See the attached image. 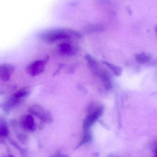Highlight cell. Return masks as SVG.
Segmentation results:
<instances>
[{
  "label": "cell",
  "mask_w": 157,
  "mask_h": 157,
  "mask_svg": "<svg viewBox=\"0 0 157 157\" xmlns=\"http://www.w3.org/2000/svg\"><path fill=\"white\" fill-rule=\"evenodd\" d=\"M30 90L27 88H22L12 93L0 103V108L4 112L8 113L21 103L29 95Z\"/></svg>",
  "instance_id": "obj_1"
},
{
  "label": "cell",
  "mask_w": 157,
  "mask_h": 157,
  "mask_svg": "<svg viewBox=\"0 0 157 157\" xmlns=\"http://www.w3.org/2000/svg\"><path fill=\"white\" fill-rule=\"evenodd\" d=\"M80 37V34L76 31L63 29H51L44 32L40 36L42 40L48 42H54L72 38H78Z\"/></svg>",
  "instance_id": "obj_2"
},
{
  "label": "cell",
  "mask_w": 157,
  "mask_h": 157,
  "mask_svg": "<svg viewBox=\"0 0 157 157\" xmlns=\"http://www.w3.org/2000/svg\"><path fill=\"white\" fill-rule=\"evenodd\" d=\"M30 114L36 116L44 122L52 121V118L49 112L39 104H33L29 108Z\"/></svg>",
  "instance_id": "obj_3"
},
{
  "label": "cell",
  "mask_w": 157,
  "mask_h": 157,
  "mask_svg": "<svg viewBox=\"0 0 157 157\" xmlns=\"http://www.w3.org/2000/svg\"><path fill=\"white\" fill-rule=\"evenodd\" d=\"M103 111L104 108L102 106H99L86 117L84 120L83 125L84 131H88L89 128L101 116L103 113Z\"/></svg>",
  "instance_id": "obj_4"
},
{
  "label": "cell",
  "mask_w": 157,
  "mask_h": 157,
  "mask_svg": "<svg viewBox=\"0 0 157 157\" xmlns=\"http://www.w3.org/2000/svg\"><path fill=\"white\" fill-rule=\"evenodd\" d=\"M46 63L47 61L43 60L34 61L26 67L27 73L32 76L40 75L45 70Z\"/></svg>",
  "instance_id": "obj_5"
},
{
  "label": "cell",
  "mask_w": 157,
  "mask_h": 157,
  "mask_svg": "<svg viewBox=\"0 0 157 157\" xmlns=\"http://www.w3.org/2000/svg\"><path fill=\"white\" fill-rule=\"evenodd\" d=\"M15 71V67L9 63L0 64V80L4 82H8L12 77Z\"/></svg>",
  "instance_id": "obj_6"
},
{
  "label": "cell",
  "mask_w": 157,
  "mask_h": 157,
  "mask_svg": "<svg viewBox=\"0 0 157 157\" xmlns=\"http://www.w3.org/2000/svg\"><path fill=\"white\" fill-rule=\"evenodd\" d=\"M20 124L21 127L27 131H33L36 128L34 118L30 114H25L21 116L20 119Z\"/></svg>",
  "instance_id": "obj_7"
},
{
  "label": "cell",
  "mask_w": 157,
  "mask_h": 157,
  "mask_svg": "<svg viewBox=\"0 0 157 157\" xmlns=\"http://www.w3.org/2000/svg\"><path fill=\"white\" fill-rule=\"evenodd\" d=\"M59 51L63 56H72L75 53V49L69 43H63L59 46Z\"/></svg>",
  "instance_id": "obj_8"
},
{
  "label": "cell",
  "mask_w": 157,
  "mask_h": 157,
  "mask_svg": "<svg viewBox=\"0 0 157 157\" xmlns=\"http://www.w3.org/2000/svg\"><path fill=\"white\" fill-rule=\"evenodd\" d=\"M98 75H99L104 87L107 90H109L112 88L111 79L109 74L105 70H101Z\"/></svg>",
  "instance_id": "obj_9"
},
{
  "label": "cell",
  "mask_w": 157,
  "mask_h": 157,
  "mask_svg": "<svg viewBox=\"0 0 157 157\" xmlns=\"http://www.w3.org/2000/svg\"><path fill=\"white\" fill-rule=\"evenodd\" d=\"M86 59L90 68L91 69L92 71L95 75H98L100 69H99L98 64L96 60L92 56L89 55H87L86 56Z\"/></svg>",
  "instance_id": "obj_10"
},
{
  "label": "cell",
  "mask_w": 157,
  "mask_h": 157,
  "mask_svg": "<svg viewBox=\"0 0 157 157\" xmlns=\"http://www.w3.org/2000/svg\"><path fill=\"white\" fill-rule=\"evenodd\" d=\"M103 63L105 65L109 67V69L112 71L113 73L115 75L117 76H119L121 75L122 72L121 69L119 66H116L114 64H112V63H110L108 62L103 61Z\"/></svg>",
  "instance_id": "obj_11"
},
{
  "label": "cell",
  "mask_w": 157,
  "mask_h": 157,
  "mask_svg": "<svg viewBox=\"0 0 157 157\" xmlns=\"http://www.w3.org/2000/svg\"><path fill=\"white\" fill-rule=\"evenodd\" d=\"M91 140H92V135H91V134L88 131H86V132H85V134H84V136L82 138V140L79 143V144L78 145L77 147H79L85 144L89 143Z\"/></svg>",
  "instance_id": "obj_12"
},
{
  "label": "cell",
  "mask_w": 157,
  "mask_h": 157,
  "mask_svg": "<svg viewBox=\"0 0 157 157\" xmlns=\"http://www.w3.org/2000/svg\"><path fill=\"white\" fill-rule=\"evenodd\" d=\"M136 59L140 63H145L149 59V58L144 54H138L136 56Z\"/></svg>",
  "instance_id": "obj_13"
},
{
  "label": "cell",
  "mask_w": 157,
  "mask_h": 157,
  "mask_svg": "<svg viewBox=\"0 0 157 157\" xmlns=\"http://www.w3.org/2000/svg\"><path fill=\"white\" fill-rule=\"evenodd\" d=\"M52 157H67V156L62 155V154H58V155H55Z\"/></svg>",
  "instance_id": "obj_14"
},
{
  "label": "cell",
  "mask_w": 157,
  "mask_h": 157,
  "mask_svg": "<svg viewBox=\"0 0 157 157\" xmlns=\"http://www.w3.org/2000/svg\"><path fill=\"white\" fill-rule=\"evenodd\" d=\"M155 29L156 32L157 34V25L155 27Z\"/></svg>",
  "instance_id": "obj_15"
}]
</instances>
